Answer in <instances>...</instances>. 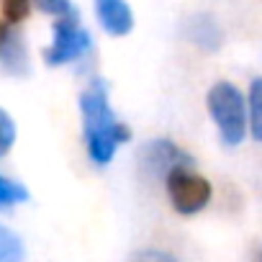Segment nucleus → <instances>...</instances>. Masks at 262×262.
Segmentation results:
<instances>
[{
  "label": "nucleus",
  "mask_w": 262,
  "mask_h": 262,
  "mask_svg": "<svg viewBox=\"0 0 262 262\" xmlns=\"http://www.w3.org/2000/svg\"><path fill=\"white\" fill-rule=\"evenodd\" d=\"M80 111H82V134L90 160L98 167H105L116 149L131 139V128L118 121L116 111L108 103V82L103 77L90 80V85L80 95Z\"/></svg>",
  "instance_id": "obj_1"
},
{
  "label": "nucleus",
  "mask_w": 262,
  "mask_h": 262,
  "mask_svg": "<svg viewBox=\"0 0 262 262\" xmlns=\"http://www.w3.org/2000/svg\"><path fill=\"white\" fill-rule=\"evenodd\" d=\"M208 113L226 147H236L247 137V100L231 82H216L208 90Z\"/></svg>",
  "instance_id": "obj_2"
},
{
  "label": "nucleus",
  "mask_w": 262,
  "mask_h": 262,
  "mask_svg": "<svg viewBox=\"0 0 262 262\" xmlns=\"http://www.w3.org/2000/svg\"><path fill=\"white\" fill-rule=\"evenodd\" d=\"M93 47L90 34L80 26V16H64L57 18L52 26V44L44 52V59L49 67H59V64H70L80 57H85Z\"/></svg>",
  "instance_id": "obj_3"
},
{
  "label": "nucleus",
  "mask_w": 262,
  "mask_h": 262,
  "mask_svg": "<svg viewBox=\"0 0 262 262\" xmlns=\"http://www.w3.org/2000/svg\"><path fill=\"white\" fill-rule=\"evenodd\" d=\"M165 188L170 195V203L178 213L183 216H193L198 211H203L211 201V183L198 175L195 170H175L165 178Z\"/></svg>",
  "instance_id": "obj_4"
},
{
  "label": "nucleus",
  "mask_w": 262,
  "mask_h": 262,
  "mask_svg": "<svg viewBox=\"0 0 262 262\" xmlns=\"http://www.w3.org/2000/svg\"><path fill=\"white\" fill-rule=\"evenodd\" d=\"M139 160H142V170L149 178H157V180H165L175 170H193L195 167L193 155H188L172 139H152V142H147L139 149Z\"/></svg>",
  "instance_id": "obj_5"
},
{
  "label": "nucleus",
  "mask_w": 262,
  "mask_h": 262,
  "mask_svg": "<svg viewBox=\"0 0 262 262\" xmlns=\"http://www.w3.org/2000/svg\"><path fill=\"white\" fill-rule=\"evenodd\" d=\"M95 3V16L105 34L111 36H126L134 29V13H131L126 0H93Z\"/></svg>",
  "instance_id": "obj_6"
},
{
  "label": "nucleus",
  "mask_w": 262,
  "mask_h": 262,
  "mask_svg": "<svg viewBox=\"0 0 262 262\" xmlns=\"http://www.w3.org/2000/svg\"><path fill=\"white\" fill-rule=\"evenodd\" d=\"M0 67L13 77H26L31 64H29V49L24 41V34L11 29L8 36L0 44Z\"/></svg>",
  "instance_id": "obj_7"
},
{
  "label": "nucleus",
  "mask_w": 262,
  "mask_h": 262,
  "mask_svg": "<svg viewBox=\"0 0 262 262\" xmlns=\"http://www.w3.org/2000/svg\"><path fill=\"white\" fill-rule=\"evenodd\" d=\"M185 36H188L198 49H203V52H216V49H221V44H224V31H221V26H219L211 16H206V13H198V16L188 18V24H185Z\"/></svg>",
  "instance_id": "obj_8"
},
{
  "label": "nucleus",
  "mask_w": 262,
  "mask_h": 262,
  "mask_svg": "<svg viewBox=\"0 0 262 262\" xmlns=\"http://www.w3.org/2000/svg\"><path fill=\"white\" fill-rule=\"evenodd\" d=\"M247 128L254 142H262V77H254L247 98Z\"/></svg>",
  "instance_id": "obj_9"
},
{
  "label": "nucleus",
  "mask_w": 262,
  "mask_h": 262,
  "mask_svg": "<svg viewBox=\"0 0 262 262\" xmlns=\"http://www.w3.org/2000/svg\"><path fill=\"white\" fill-rule=\"evenodd\" d=\"M26 257V247H24V239L0 224V262H24Z\"/></svg>",
  "instance_id": "obj_10"
},
{
  "label": "nucleus",
  "mask_w": 262,
  "mask_h": 262,
  "mask_svg": "<svg viewBox=\"0 0 262 262\" xmlns=\"http://www.w3.org/2000/svg\"><path fill=\"white\" fill-rule=\"evenodd\" d=\"M29 201V190L24 183H16V180H8L0 175V208H11L16 203H24Z\"/></svg>",
  "instance_id": "obj_11"
},
{
  "label": "nucleus",
  "mask_w": 262,
  "mask_h": 262,
  "mask_svg": "<svg viewBox=\"0 0 262 262\" xmlns=\"http://www.w3.org/2000/svg\"><path fill=\"white\" fill-rule=\"evenodd\" d=\"M0 8H3V21L8 26H13V24H21L29 18L31 0H0Z\"/></svg>",
  "instance_id": "obj_12"
},
{
  "label": "nucleus",
  "mask_w": 262,
  "mask_h": 262,
  "mask_svg": "<svg viewBox=\"0 0 262 262\" xmlns=\"http://www.w3.org/2000/svg\"><path fill=\"white\" fill-rule=\"evenodd\" d=\"M16 142V123L6 108H0V157H6Z\"/></svg>",
  "instance_id": "obj_13"
},
{
  "label": "nucleus",
  "mask_w": 262,
  "mask_h": 262,
  "mask_svg": "<svg viewBox=\"0 0 262 262\" xmlns=\"http://www.w3.org/2000/svg\"><path fill=\"white\" fill-rule=\"evenodd\" d=\"M31 3L41 13H49V16H57V18H64V16H75L77 13L70 0H31Z\"/></svg>",
  "instance_id": "obj_14"
},
{
  "label": "nucleus",
  "mask_w": 262,
  "mask_h": 262,
  "mask_svg": "<svg viewBox=\"0 0 262 262\" xmlns=\"http://www.w3.org/2000/svg\"><path fill=\"white\" fill-rule=\"evenodd\" d=\"M128 262H178V257L165 249H139L131 254Z\"/></svg>",
  "instance_id": "obj_15"
},
{
  "label": "nucleus",
  "mask_w": 262,
  "mask_h": 262,
  "mask_svg": "<svg viewBox=\"0 0 262 262\" xmlns=\"http://www.w3.org/2000/svg\"><path fill=\"white\" fill-rule=\"evenodd\" d=\"M8 31H11V26L6 21H0V44H3V39L8 36Z\"/></svg>",
  "instance_id": "obj_16"
}]
</instances>
